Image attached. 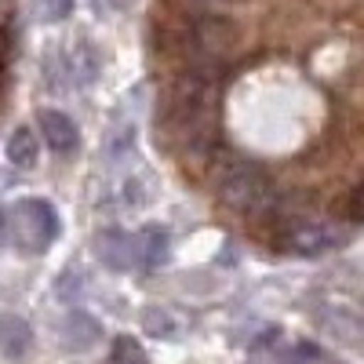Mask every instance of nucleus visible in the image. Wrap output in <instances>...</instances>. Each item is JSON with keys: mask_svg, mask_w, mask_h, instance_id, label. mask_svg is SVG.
<instances>
[{"mask_svg": "<svg viewBox=\"0 0 364 364\" xmlns=\"http://www.w3.org/2000/svg\"><path fill=\"white\" fill-rule=\"evenodd\" d=\"M353 237V223L339 219V215H310L306 219H299L284 240H281V248L277 252H291V255H324V252H336L343 248L346 240Z\"/></svg>", "mask_w": 364, "mask_h": 364, "instance_id": "1", "label": "nucleus"}, {"mask_svg": "<svg viewBox=\"0 0 364 364\" xmlns=\"http://www.w3.org/2000/svg\"><path fill=\"white\" fill-rule=\"evenodd\" d=\"M4 219H11V226H4L11 245L29 252V255L44 252L58 237V215L48 200H18L15 208L4 211Z\"/></svg>", "mask_w": 364, "mask_h": 364, "instance_id": "2", "label": "nucleus"}, {"mask_svg": "<svg viewBox=\"0 0 364 364\" xmlns=\"http://www.w3.org/2000/svg\"><path fill=\"white\" fill-rule=\"evenodd\" d=\"M99 255L109 269H135V266H142V240H139V233L109 230L99 237Z\"/></svg>", "mask_w": 364, "mask_h": 364, "instance_id": "3", "label": "nucleus"}, {"mask_svg": "<svg viewBox=\"0 0 364 364\" xmlns=\"http://www.w3.org/2000/svg\"><path fill=\"white\" fill-rule=\"evenodd\" d=\"M41 135L44 142L55 149V154H70V149L77 146V124L63 113V109H41Z\"/></svg>", "mask_w": 364, "mask_h": 364, "instance_id": "4", "label": "nucleus"}, {"mask_svg": "<svg viewBox=\"0 0 364 364\" xmlns=\"http://www.w3.org/2000/svg\"><path fill=\"white\" fill-rule=\"evenodd\" d=\"M29 346H33V331H29V324L15 314H4L0 317V353H4L8 360H18L29 353Z\"/></svg>", "mask_w": 364, "mask_h": 364, "instance_id": "5", "label": "nucleus"}, {"mask_svg": "<svg viewBox=\"0 0 364 364\" xmlns=\"http://www.w3.org/2000/svg\"><path fill=\"white\" fill-rule=\"evenodd\" d=\"M41 154V139L33 128H15V135L8 139V161L15 168H33Z\"/></svg>", "mask_w": 364, "mask_h": 364, "instance_id": "6", "label": "nucleus"}, {"mask_svg": "<svg viewBox=\"0 0 364 364\" xmlns=\"http://www.w3.org/2000/svg\"><path fill=\"white\" fill-rule=\"evenodd\" d=\"M63 339H66V346H73V350H87L91 343L99 339V324L91 321L87 314H70L66 324H63Z\"/></svg>", "mask_w": 364, "mask_h": 364, "instance_id": "7", "label": "nucleus"}, {"mask_svg": "<svg viewBox=\"0 0 364 364\" xmlns=\"http://www.w3.org/2000/svg\"><path fill=\"white\" fill-rule=\"evenodd\" d=\"M139 240H142V266H161L168 259V233L161 226L142 230Z\"/></svg>", "mask_w": 364, "mask_h": 364, "instance_id": "8", "label": "nucleus"}, {"mask_svg": "<svg viewBox=\"0 0 364 364\" xmlns=\"http://www.w3.org/2000/svg\"><path fill=\"white\" fill-rule=\"evenodd\" d=\"M109 364H146V357H142V350H139L132 339H120L117 350H113V360H109Z\"/></svg>", "mask_w": 364, "mask_h": 364, "instance_id": "9", "label": "nucleus"}, {"mask_svg": "<svg viewBox=\"0 0 364 364\" xmlns=\"http://www.w3.org/2000/svg\"><path fill=\"white\" fill-rule=\"evenodd\" d=\"M73 11V0H41V15L44 22H63Z\"/></svg>", "mask_w": 364, "mask_h": 364, "instance_id": "10", "label": "nucleus"}, {"mask_svg": "<svg viewBox=\"0 0 364 364\" xmlns=\"http://www.w3.org/2000/svg\"><path fill=\"white\" fill-rule=\"evenodd\" d=\"M302 364H343V360H336V357H324V353L310 350V353H306V360H302Z\"/></svg>", "mask_w": 364, "mask_h": 364, "instance_id": "11", "label": "nucleus"}, {"mask_svg": "<svg viewBox=\"0 0 364 364\" xmlns=\"http://www.w3.org/2000/svg\"><path fill=\"white\" fill-rule=\"evenodd\" d=\"M113 4H120V0H113Z\"/></svg>", "mask_w": 364, "mask_h": 364, "instance_id": "12", "label": "nucleus"}]
</instances>
